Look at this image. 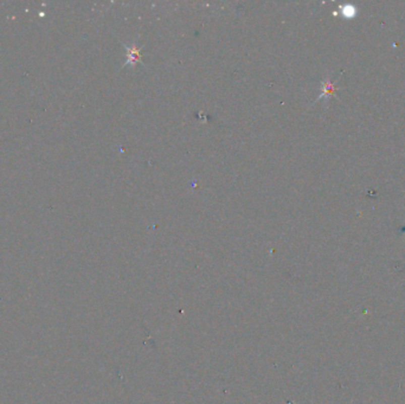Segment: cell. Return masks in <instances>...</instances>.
<instances>
[{
	"label": "cell",
	"mask_w": 405,
	"mask_h": 404,
	"mask_svg": "<svg viewBox=\"0 0 405 404\" xmlns=\"http://www.w3.org/2000/svg\"><path fill=\"white\" fill-rule=\"evenodd\" d=\"M122 45H124L126 50V62L124 63L122 68L127 66L134 67L137 66L138 63H140L141 66L145 67V63L142 62L141 59V47L138 46L137 43H133L132 45H127V44L122 43Z\"/></svg>",
	"instance_id": "cell-1"
},
{
	"label": "cell",
	"mask_w": 405,
	"mask_h": 404,
	"mask_svg": "<svg viewBox=\"0 0 405 404\" xmlns=\"http://www.w3.org/2000/svg\"><path fill=\"white\" fill-rule=\"evenodd\" d=\"M333 96H335V82H333L328 77H326V79L321 81V93H320L314 102H318L320 100L328 101Z\"/></svg>",
	"instance_id": "cell-2"
},
{
	"label": "cell",
	"mask_w": 405,
	"mask_h": 404,
	"mask_svg": "<svg viewBox=\"0 0 405 404\" xmlns=\"http://www.w3.org/2000/svg\"><path fill=\"white\" fill-rule=\"evenodd\" d=\"M340 12H341V15L345 17V18H349V19L355 18L357 15V8L351 4H347V5L340 6Z\"/></svg>",
	"instance_id": "cell-3"
}]
</instances>
